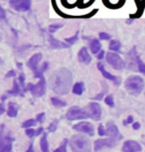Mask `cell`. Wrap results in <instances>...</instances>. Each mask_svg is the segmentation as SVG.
Masks as SVG:
<instances>
[{"mask_svg":"<svg viewBox=\"0 0 145 152\" xmlns=\"http://www.w3.org/2000/svg\"><path fill=\"white\" fill-rule=\"evenodd\" d=\"M104 56H106V53H104L103 50H101L98 54H96V58H98V60H102L104 58Z\"/></svg>","mask_w":145,"mask_h":152,"instance_id":"obj_35","label":"cell"},{"mask_svg":"<svg viewBox=\"0 0 145 152\" xmlns=\"http://www.w3.org/2000/svg\"><path fill=\"white\" fill-rule=\"evenodd\" d=\"M85 91V85L82 82H78L74 85L73 87V93L77 94V96H81V94Z\"/></svg>","mask_w":145,"mask_h":152,"instance_id":"obj_19","label":"cell"},{"mask_svg":"<svg viewBox=\"0 0 145 152\" xmlns=\"http://www.w3.org/2000/svg\"><path fill=\"white\" fill-rule=\"evenodd\" d=\"M67 119L69 120H78V119H86L90 117V113L85 110L79 108V107H72L68 110L66 114Z\"/></svg>","mask_w":145,"mask_h":152,"instance_id":"obj_7","label":"cell"},{"mask_svg":"<svg viewBox=\"0 0 145 152\" xmlns=\"http://www.w3.org/2000/svg\"><path fill=\"white\" fill-rule=\"evenodd\" d=\"M3 128H4V124H2L0 126V152L3 151V149L5 147V145L9 142H12V138L10 137H3Z\"/></svg>","mask_w":145,"mask_h":152,"instance_id":"obj_17","label":"cell"},{"mask_svg":"<svg viewBox=\"0 0 145 152\" xmlns=\"http://www.w3.org/2000/svg\"><path fill=\"white\" fill-rule=\"evenodd\" d=\"M0 19H3V20L6 19V13H5L4 9L1 6H0Z\"/></svg>","mask_w":145,"mask_h":152,"instance_id":"obj_38","label":"cell"},{"mask_svg":"<svg viewBox=\"0 0 145 152\" xmlns=\"http://www.w3.org/2000/svg\"><path fill=\"white\" fill-rule=\"evenodd\" d=\"M78 59L81 63H82V64H87V65L92 62V57H90L87 47L81 48V50H79L78 53Z\"/></svg>","mask_w":145,"mask_h":152,"instance_id":"obj_14","label":"cell"},{"mask_svg":"<svg viewBox=\"0 0 145 152\" xmlns=\"http://www.w3.org/2000/svg\"><path fill=\"white\" fill-rule=\"evenodd\" d=\"M11 149H12V144H11V142H9V143H7V144L5 145V147H4L3 151H2V152H10Z\"/></svg>","mask_w":145,"mask_h":152,"instance_id":"obj_37","label":"cell"},{"mask_svg":"<svg viewBox=\"0 0 145 152\" xmlns=\"http://www.w3.org/2000/svg\"><path fill=\"white\" fill-rule=\"evenodd\" d=\"M26 152H34V150H33V145L32 144L29 146V148H28V150Z\"/></svg>","mask_w":145,"mask_h":152,"instance_id":"obj_44","label":"cell"},{"mask_svg":"<svg viewBox=\"0 0 145 152\" xmlns=\"http://www.w3.org/2000/svg\"><path fill=\"white\" fill-rule=\"evenodd\" d=\"M98 36H99V39L101 40H109L110 38H111V36L109 35V33H106V32H101L98 34Z\"/></svg>","mask_w":145,"mask_h":152,"instance_id":"obj_30","label":"cell"},{"mask_svg":"<svg viewBox=\"0 0 145 152\" xmlns=\"http://www.w3.org/2000/svg\"><path fill=\"white\" fill-rule=\"evenodd\" d=\"M15 75H16L15 71H10L9 73H7L6 77H7V78H10V77H15Z\"/></svg>","mask_w":145,"mask_h":152,"instance_id":"obj_42","label":"cell"},{"mask_svg":"<svg viewBox=\"0 0 145 152\" xmlns=\"http://www.w3.org/2000/svg\"><path fill=\"white\" fill-rule=\"evenodd\" d=\"M106 60L113 69L117 71L123 70L125 67V63L118 54H116V52H109L106 55Z\"/></svg>","mask_w":145,"mask_h":152,"instance_id":"obj_4","label":"cell"},{"mask_svg":"<svg viewBox=\"0 0 145 152\" xmlns=\"http://www.w3.org/2000/svg\"><path fill=\"white\" fill-rule=\"evenodd\" d=\"M125 90L132 96H138L144 88V81L139 76H130L124 82Z\"/></svg>","mask_w":145,"mask_h":152,"instance_id":"obj_3","label":"cell"},{"mask_svg":"<svg viewBox=\"0 0 145 152\" xmlns=\"http://www.w3.org/2000/svg\"><path fill=\"white\" fill-rule=\"evenodd\" d=\"M104 102L106 104H107L109 107H114V102H113V97L112 96H107L106 99H104Z\"/></svg>","mask_w":145,"mask_h":152,"instance_id":"obj_28","label":"cell"},{"mask_svg":"<svg viewBox=\"0 0 145 152\" xmlns=\"http://www.w3.org/2000/svg\"><path fill=\"white\" fill-rule=\"evenodd\" d=\"M73 152H90V140L82 134H75L70 140Z\"/></svg>","mask_w":145,"mask_h":152,"instance_id":"obj_2","label":"cell"},{"mask_svg":"<svg viewBox=\"0 0 145 152\" xmlns=\"http://www.w3.org/2000/svg\"><path fill=\"white\" fill-rule=\"evenodd\" d=\"M96 67H98V69L99 71H101V73L102 74V76L104 77L107 80H109V81H112V82H114L116 85H119V80L116 78L115 76H113V75H111L109 73V72H107L106 69H104V66L102 63H98V65H96Z\"/></svg>","mask_w":145,"mask_h":152,"instance_id":"obj_15","label":"cell"},{"mask_svg":"<svg viewBox=\"0 0 145 152\" xmlns=\"http://www.w3.org/2000/svg\"><path fill=\"white\" fill-rule=\"evenodd\" d=\"M78 40H79V32H77V34L75 36L70 37V38H66L65 39V41H66L69 45H73V44H75V43H77Z\"/></svg>","mask_w":145,"mask_h":152,"instance_id":"obj_26","label":"cell"},{"mask_svg":"<svg viewBox=\"0 0 145 152\" xmlns=\"http://www.w3.org/2000/svg\"><path fill=\"white\" fill-rule=\"evenodd\" d=\"M20 94V87L18 85V83L15 81L13 85V88L8 91V94Z\"/></svg>","mask_w":145,"mask_h":152,"instance_id":"obj_25","label":"cell"},{"mask_svg":"<svg viewBox=\"0 0 145 152\" xmlns=\"http://www.w3.org/2000/svg\"><path fill=\"white\" fill-rule=\"evenodd\" d=\"M127 123H133V117L132 116H128L127 117V119L124 121V124H127Z\"/></svg>","mask_w":145,"mask_h":152,"instance_id":"obj_41","label":"cell"},{"mask_svg":"<svg viewBox=\"0 0 145 152\" xmlns=\"http://www.w3.org/2000/svg\"><path fill=\"white\" fill-rule=\"evenodd\" d=\"M102 86H103V91H102L101 93L98 94V96H95V97H93V99H98V100H99V99H101V97L103 96V94H106V91H107V88H107V86H106L104 84H102Z\"/></svg>","mask_w":145,"mask_h":152,"instance_id":"obj_31","label":"cell"},{"mask_svg":"<svg viewBox=\"0 0 145 152\" xmlns=\"http://www.w3.org/2000/svg\"><path fill=\"white\" fill-rule=\"evenodd\" d=\"M9 3L13 9L19 12L27 11L31 7V0H9Z\"/></svg>","mask_w":145,"mask_h":152,"instance_id":"obj_8","label":"cell"},{"mask_svg":"<svg viewBox=\"0 0 145 152\" xmlns=\"http://www.w3.org/2000/svg\"><path fill=\"white\" fill-rule=\"evenodd\" d=\"M27 91H30L31 94L36 97H41L46 94V81H45L44 76L40 78V81L38 84L32 85L29 84L27 86Z\"/></svg>","mask_w":145,"mask_h":152,"instance_id":"obj_5","label":"cell"},{"mask_svg":"<svg viewBox=\"0 0 145 152\" xmlns=\"http://www.w3.org/2000/svg\"><path fill=\"white\" fill-rule=\"evenodd\" d=\"M73 128L75 130H78V131H81V132H84V133H87L89 135L93 136V133H95V129H93V126L90 124V122H79L78 124L74 125Z\"/></svg>","mask_w":145,"mask_h":152,"instance_id":"obj_10","label":"cell"},{"mask_svg":"<svg viewBox=\"0 0 145 152\" xmlns=\"http://www.w3.org/2000/svg\"><path fill=\"white\" fill-rule=\"evenodd\" d=\"M44 120H45V113H39L38 115H37L36 121H38V122H43Z\"/></svg>","mask_w":145,"mask_h":152,"instance_id":"obj_32","label":"cell"},{"mask_svg":"<svg viewBox=\"0 0 145 152\" xmlns=\"http://www.w3.org/2000/svg\"><path fill=\"white\" fill-rule=\"evenodd\" d=\"M132 127H133V129H135V130L139 129V128H140V123H139V122H133Z\"/></svg>","mask_w":145,"mask_h":152,"instance_id":"obj_40","label":"cell"},{"mask_svg":"<svg viewBox=\"0 0 145 152\" xmlns=\"http://www.w3.org/2000/svg\"><path fill=\"white\" fill-rule=\"evenodd\" d=\"M26 134L29 137H33L34 135H36V131L34 129H31V128H28V129L26 130Z\"/></svg>","mask_w":145,"mask_h":152,"instance_id":"obj_36","label":"cell"},{"mask_svg":"<svg viewBox=\"0 0 145 152\" xmlns=\"http://www.w3.org/2000/svg\"><path fill=\"white\" fill-rule=\"evenodd\" d=\"M41 149L43 152H49V145L47 141V134H44L41 138Z\"/></svg>","mask_w":145,"mask_h":152,"instance_id":"obj_22","label":"cell"},{"mask_svg":"<svg viewBox=\"0 0 145 152\" xmlns=\"http://www.w3.org/2000/svg\"><path fill=\"white\" fill-rule=\"evenodd\" d=\"M7 114L9 115L10 117H15L17 115V107L16 105L14 104H9V107H8V111H7Z\"/></svg>","mask_w":145,"mask_h":152,"instance_id":"obj_23","label":"cell"},{"mask_svg":"<svg viewBox=\"0 0 145 152\" xmlns=\"http://www.w3.org/2000/svg\"><path fill=\"white\" fill-rule=\"evenodd\" d=\"M2 41V36H1V33H0V42Z\"/></svg>","mask_w":145,"mask_h":152,"instance_id":"obj_46","label":"cell"},{"mask_svg":"<svg viewBox=\"0 0 145 152\" xmlns=\"http://www.w3.org/2000/svg\"><path fill=\"white\" fill-rule=\"evenodd\" d=\"M121 43L118 40H111L109 43V50L112 52H120Z\"/></svg>","mask_w":145,"mask_h":152,"instance_id":"obj_20","label":"cell"},{"mask_svg":"<svg viewBox=\"0 0 145 152\" xmlns=\"http://www.w3.org/2000/svg\"><path fill=\"white\" fill-rule=\"evenodd\" d=\"M90 52L95 54V55H96L101 50V44L98 41V39H93L90 42Z\"/></svg>","mask_w":145,"mask_h":152,"instance_id":"obj_18","label":"cell"},{"mask_svg":"<svg viewBox=\"0 0 145 152\" xmlns=\"http://www.w3.org/2000/svg\"><path fill=\"white\" fill-rule=\"evenodd\" d=\"M36 124V120L35 119H29L27 121H25L23 124H22V127L24 128H28V127H31V126L35 125Z\"/></svg>","mask_w":145,"mask_h":152,"instance_id":"obj_29","label":"cell"},{"mask_svg":"<svg viewBox=\"0 0 145 152\" xmlns=\"http://www.w3.org/2000/svg\"><path fill=\"white\" fill-rule=\"evenodd\" d=\"M42 58H43L42 54L41 53H37V54H35V55H33L32 57H31V58L29 59V61L27 62L28 68L34 72L35 78H39L40 79L41 77H43V73H42V72H40V70H39V63L41 62Z\"/></svg>","mask_w":145,"mask_h":152,"instance_id":"obj_6","label":"cell"},{"mask_svg":"<svg viewBox=\"0 0 145 152\" xmlns=\"http://www.w3.org/2000/svg\"><path fill=\"white\" fill-rule=\"evenodd\" d=\"M49 41H50V45H51V48L53 49H62V48H69V44L67 43H63L59 40L55 39L52 35L49 36Z\"/></svg>","mask_w":145,"mask_h":152,"instance_id":"obj_16","label":"cell"},{"mask_svg":"<svg viewBox=\"0 0 145 152\" xmlns=\"http://www.w3.org/2000/svg\"><path fill=\"white\" fill-rule=\"evenodd\" d=\"M51 102H52L54 107H64L67 105V102L62 100L61 99H59V97H52Z\"/></svg>","mask_w":145,"mask_h":152,"instance_id":"obj_21","label":"cell"},{"mask_svg":"<svg viewBox=\"0 0 145 152\" xmlns=\"http://www.w3.org/2000/svg\"><path fill=\"white\" fill-rule=\"evenodd\" d=\"M90 107V116L95 120H99L101 118V107L96 102H90L89 104Z\"/></svg>","mask_w":145,"mask_h":152,"instance_id":"obj_12","label":"cell"},{"mask_svg":"<svg viewBox=\"0 0 145 152\" xmlns=\"http://www.w3.org/2000/svg\"><path fill=\"white\" fill-rule=\"evenodd\" d=\"M42 131H43V128H39V129L36 131V135H39V134L41 133Z\"/></svg>","mask_w":145,"mask_h":152,"instance_id":"obj_45","label":"cell"},{"mask_svg":"<svg viewBox=\"0 0 145 152\" xmlns=\"http://www.w3.org/2000/svg\"><path fill=\"white\" fill-rule=\"evenodd\" d=\"M67 143H68V140L65 139L63 143H62V145L60 146L58 149H56L54 152H67Z\"/></svg>","mask_w":145,"mask_h":152,"instance_id":"obj_27","label":"cell"},{"mask_svg":"<svg viewBox=\"0 0 145 152\" xmlns=\"http://www.w3.org/2000/svg\"><path fill=\"white\" fill-rule=\"evenodd\" d=\"M19 83H20V85H21L22 87H24V85H25V77H24L23 74L20 75V77H19Z\"/></svg>","mask_w":145,"mask_h":152,"instance_id":"obj_39","label":"cell"},{"mask_svg":"<svg viewBox=\"0 0 145 152\" xmlns=\"http://www.w3.org/2000/svg\"><path fill=\"white\" fill-rule=\"evenodd\" d=\"M73 85V75L68 69L62 68L55 71L50 77V87L54 93L65 96L71 91Z\"/></svg>","mask_w":145,"mask_h":152,"instance_id":"obj_1","label":"cell"},{"mask_svg":"<svg viewBox=\"0 0 145 152\" xmlns=\"http://www.w3.org/2000/svg\"><path fill=\"white\" fill-rule=\"evenodd\" d=\"M98 135H101V136L106 135V130H104L103 125L102 124H99V126H98Z\"/></svg>","mask_w":145,"mask_h":152,"instance_id":"obj_34","label":"cell"},{"mask_svg":"<svg viewBox=\"0 0 145 152\" xmlns=\"http://www.w3.org/2000/svg\"><path fill=\"white\" fill-rule=\"evenodd\" d=\"M4 110H5V108H4L3 104H0V115H1V114L4 113Z\"/></svg>","mask_w":145,"mask_h":152,"instance_id":"obj_43","label":"cell"},{"mask_svg":"<svg viewBox=\"0 0 145 152\" xmlns=\"http://www.w3.org/2000/svg\"><path fill=\"white\" fill-rule=\"evenodd\" d=\"M106 134L107 136H109L110 138H112V139L120 140L122 138V135L120 134V132H119L117 126H116L112 121H109V123H107Z\"/></svg>","mask_w":145,"mask_h":152,"instance_id":"obj_9","label":"cell"},{"mask_svg":"<svg viewBox=\"0 0 145 152\" xmlns=\"http://www.w3.org/2000/svg\"><path fill=\"white\" fill-rule=\"evenodd\" d=\"M116 145V141L112 138H107V139H98L95 140V150H101V149L104 147H114Z\"/></svg>","mask_w":145,"mask_h":152,"instance_id":"obj_11","label":"cell"},{"mask_svg":"<svg viewBox=\"0 0 145 152\" xmlns=\"http://www.w3.org/2000/svg\"><path fill=\"white\" fill-rule=\"evenodd\" d=\"M57 123H58V121L57 120H55L54 122H52L51 124L49 125V131H55L57 129Z\"/></svg>","mask_w":145,"mask_h":152,"instance_id":"obj_33","label":"cell"},{"mask_svg":"<svg viewBox=\"0 0 145 152\" xmlns=\"http://www.w3.org/2000/svg\"><path fill=\"white\" fill-rule=\"evenodd\" d=\"M64 25L63 24H59V23H56V24H51L49 26V32L51 34L55 33L56 31H58L59 29H61V28H63Z\"/></svg>","mask_w":145,"mask_h":152,"instance_id":"obj_24","label":"cell"},{"mask_svg":"<svg viewBox=\"0 0 145 152\" xmlns=\"http://www.w3.org/2000/svg\"><path fill=\"white\" fill-rule=\"evenodd\" d=\"M122 151L123 152H138L141 151V146L139 143L133 140H127L124 142L122 146Z\"/></svg>","mask_w":145,"mask_h":152,"instance_id":"obj_13","label":"cell"}]
</instances>
